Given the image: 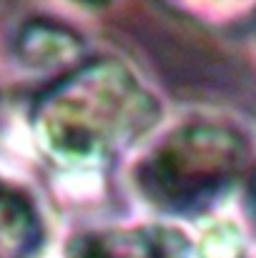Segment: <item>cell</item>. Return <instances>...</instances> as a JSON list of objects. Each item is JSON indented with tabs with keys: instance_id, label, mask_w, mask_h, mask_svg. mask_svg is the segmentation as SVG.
Masks as SVG:
<instances>
[{
	"instance_id": "obj_1",
	"label": "cell",
	"mask_w": 256,
	"mask_h": 258,
	"mask_svg": "<svg viewBox=\"0 0 256 258\" xmlns=\"http://www.w3.org/2000/svg\"><path fill=\"white\" fill-rule=\"evenodd\" d=\"M161 118L159 100L116 58L88 60L66 71L33 108L40 151L66 168L103 166Z\"/></svg>"
},
{
	"instance_id": "obj_2",
	"label": "cell",
	"mask_w": 256,
	"mask_h": 258,
	"mask_svg": "<svg viewBox=\"0 0 256 258\" xmlns=\"http://www.w3.org/2000/svg\"><path fill=\"white\" fill-rule=\"evenodd\" d=\"M241 131L216 120H191L164 136L138 163L141 196L173 216H198L216 206L249 168Z\"/></svg>"
},
{
	"instance_id": "obj_3",
	"label": "cell",
	"mask_w": 256,
	"mask_h": 258,
	"mask_svg": "<svg viewBox=\"0 0 256 258\" xmlns=\"http://www.w3.org/2000/svg\"><path fill=\"white\" fill-rule=\"evenodd\" d=\"M188 238L171 226L98 228L68 241L66 258H188Z\"/></svg>"
},
{
	"instance_id": "obj_4",
	"label": "cell",
	"mask_w": 256,
	"mask_h": 258,
	"mask_svg": "<svg viewBox=\"0 0 256 258\" xmlns=\"http://www.w3.org/2000/svg\"><path fill=\"white\" fill-rule=\"evenodd\" d=\"M15 53L23 66L33 71H68L83 53V40L63 23L56 20H28L18 38Z\"/></svg>"
},
{
	"instance_id": "obj_5",
	"label": "cell",
	"mask_w": 256,
	"mask_h": 258,
	"mask_svg": "<svg viewBox=\"0 0 256 258\" xmlns=\"http://www.w3.org/2000/svg\"><path fill=\"white\" fill-rule=\"evenodd\" d=\"M43 241V226L28 193L0 180V258H30Z\"/></svg>"
},
{
	"instance_id": "obj_6",
	"label": "cell",
	"mask_w": 256,
	"mask_h": 258,
	"mask_svg": "<svg viewBox=\"0 0 256 258\" xmlns=\"http://www.w3.org/2000/svg\"><path fill=\"white\" fill-rule=\"evenodd\" d=\"M73 3H78V5H85V8H103V5H108L111 0H73Z\"/></svg>"
},
{
	"instance_id": "obj_7",
	"label": "cell",
	"mask_w": 256,
	"mask_h": 258,
	"mask_svg": "<svg viewBox=\"0 0 256 258\" xmlns=\"http://www.w3.org/2000/svg\"><path fill=\"white\" fill-rule=\"evenodd\" d=\"M251 201H254V221H256V175H254V183H251Z\"/></svg>"
},
{
	"instance_id": "obj_8",
	"label": "cell",
	"mask_w": 256,
	"mask_h": 258,
	"mask_svg": "<svg viewBox=\"0 0 256 258\" xmlns=\"http://www.w3.org/2000/svg\"><path fill=\"white\" fill-rule=\"evenodd\" d=\"M211 3H236V0H211Z\"/></svg>"
}]
</instances>
